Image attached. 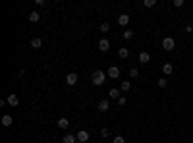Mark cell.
I'll return each instance as SVG.
<instances>
[{"instance_id":"17","label":"cell","mask_w":193,"mask_h":143,"mask_svg":"<svg viewBox=\"0 0 193 143\" xmlns=\"http://www.w3.org/2000/svg\"><path fill=\"white\" fill-rule=\"evenodd\" d=\"M108 97H110V99H116V101H118V99L122 97V95H120V89H116V87H114V89H110V91H108Z\"/></svg>"},{"instance_id":"2","label":"cell","mask_w":193,"mask_h":143,"mask_svg":"<svg viewBox=\"0 0 193 143\" xmlns=\"http://www.w3.org/2000/svg\"><path fill=\"white\" fill-rule=\"evenodd\" d=\"M174 47H176V41H174L172 37H164V39H162V49H164L166 52H172Z\"/></svg>"},{"instance_id":"8","label":"cell","mask_w":193,"mask_h":143,"mask_svg":"<svg viewBox=\"0 0 193 143\" xmlns=\"http://www.w3.org/2000/svg\"><path fill=\"white\" fill-rule=\"evenodd\" d=\"M139 62H141V64H149V62H151V54L147 52V50L139 52Z\"/></svg>"},{"instance_id":"16","label":"cell","mask_w":193,"mask_h":143,"mask_svg":"<svg viewBox=\"0 0 193 143\" xmlns=\"http://www.w3.org/2000/svg\"><path fill=\"white\" fill-rule=\"evenodd\" d=\"M58 128H60V130H68V128H70L68 118H60V120H58Z\"/></svg>"},{"instance_id":"15","label":"cell","mask_w":193,"mask_h":143,"mask_svg":"<svg viewBox=\"0 0 193 143\" xmlns=\"http://www.w3.org/2000/svg\"><path fill=\"white\" fill-rule=\"evenodd\" d=\"M118 56H120L122 60H124V58H128V56H130V50H128L126 47H120V49H118Z\"/></svg>"},{"instance_id":"27","label":"cell","mask_w":193,"mask_h":143,"mask_svg":"<svg viewBox=\"0 0 193 143\" xmlns=\"http://www.w3.org/2000/svg\"><path fill=\"white\" fill-rule=\"evenodd\" d=\"M100 31H104V33H106V31H110V25L106 23V21H104V23H103V25H100Z\"/></svg>"},{"instance_id":"5","label":"cell","mask_w":193,"mask_h":143,"mask_svg":"<svg viewBox=\"0 0 193 143\" xmlns=\"http://www.w3.org/2000/svg\"><path fill=\"white\" fill-rule=\"evenodd\" d=\"M66 83L70 85V87H74V85L77 83V74H75V72H72V74H68V75H66Z\"/></svg>"},{"instance_id":"30","label":"cell","mask_w":193,"mask_h":143,"mask_svg":"<svg viewBox=\"0 0 193 143\" xmlns=\"http://www.w3.org/2000/svg\"><path fill=\"white\" fill-rule=\"evenodd\" d=\"M185 33H193V25H185Z\"/></svg>"},{"instance_id":"18","label":"cell","mask_w":193,"mask_h":143,"mask_svg":"<svg viewBox=\"0 0 193 143\" xmlns=\"http://www.w3.org/2000/svg\"><path fill=\"white\" fill-rule=\"evenodd\" d=\"M120 89H122V91H130V89H131V81H130V79H124V81L120 83Z\"/></svg>"},{"instance_id":"20","label":"cell","mask_w":193,"mask_h":143,"mask_svg":"<svg viewBox=\"0 0 193 143\" xmlns=\"http://www.w3.org/2000/svg\"><path fill=\"white\" fill-rule=\"evenodd\" d=\"M124 39H126V41L133 39V31H131V29H126V31H124Z\"/></svg>"},{"instance_id":"14","label":"cell","mask_w":193,"mask_h":143,"mask_svg":"<svg viewBox=\"0 0 193 143\" xmlns=\"http://www.w3.org/2000/svg\"><path fill=\"white\" fill-rule=\"evenodd\" d=\"M77 141V137L74 135V134H66L64 137H62V143H75Z\"/></svg>"},{"instance_id":"4","label":"cell","mask_w":193,"mask_h":143,"mask_svg":"<svg viewBox=\"0 0 193 143\" xmlns=\"http://www.w3.org/2000/svg\"><path fill=\"white\" fill-rule=\"evenodd\" d=\"M106 74H108V78H112V79H120V68H118V66H110Z\"/></svg>"},{"instance_id":"13","label":"cell","mask_w":193,"mask_h":143,"mask_svg":"<svg viewBox=\"0 0 193 143\" xmlns=\"http://www.w3.org/2000/svg\"><path fill=\"white\" fill-rule=\"evenodd\" d=\"M41 47H43V39H41V37L31 39V49H35V50H37V49H41Z\"/></svg>"},{"instance_id":"12","label":"cell","mask_w":193,"mask_h":143,"mask_svg":"<svg viewBox=\"0 0 193 143\" xmlns=\"http://www.w3.org/2000/svg\"><path fill=\"white\" fill-rule=\"evenodd\" d=\"M12 122H14L12 114H4V116H2V126H4V128H10V126H12Z\"/></svg>"},{"instance_id":"23","label":"cell","mask_w":193,"mask_h":143,"mask_svg":"<svg viewBox=\"0 0 193 143\" xmlns=\"http://www.w3.org/2000/svg\"><path fill=\"white\" fill-rule=\"evenodd\" d=\"M116 103H118V106H126V103H128V99H126V97H120V99H118Z\"/></svg>"},{"instance_id":"6","label":"cell","mask_w":193,"mask_h":143,"mask_svg":"<svg viewBox=\"0 0 193 143\" xmlns=\"http://www.w3.org/2000/svg\"><path fill=\"white\" fill-rule=\"evenodd\" d=\"M77 141L79 143H87L89 141V131H85V130H81V131H77Z\"/></svg>"},{"instance_id":"11","label":"cell","mask_w":193,"mask_h":143,"mask_svg":"<svg viewBox=\"0 0 193 143\" xmlns=\"http://www.w3.org/2000/svg\"><path fill=\"white\" fill-rule=\"evenodd\" d=\"M172 72H174V66L170 64V62L162 64V74H164V78H166V75H170V74H172Z\"/></svg>"},{"instance_id":"21","label":"cell","mask_w":193,"mask_h":143,"mask_svg":"<svg viewBox=\"0 0 193 143\" xmlns=\"http://www.w3.org/2000/svg\"><path fill=\"white\" fill-rule=\"evenodd\" d=\"M155 4H156V0H143V6L145 8H153Z\"/></svg>"},{"instance_id":"25","label":"cell","mask_w":193,"mask_h":143,"mask_svg":"<svg viewBox=\"0 0 193 143\" xmlns=\"http://www.w3.org/2000/svg\"><path fill=\"white\" fill-rule=\"evenodd\" d=\"M112 143H126V139H124L122 135H116L114 139H112Z\"/></svg>"},{"instance_id":"22","label":"cell","mask_w":193,"mask_h":143,"mask_svg":"<svg viewBox=\"0 0 193 143\" xmlns=\"http://www.w3.org/2000/svg\"><path fill=\"white\" fill-rule=\"evenodd\" d=\"M156 85H158V87H162V89H164V87L168 85V79H166V78H160V79L156 81Z\"/></svg>"},{"instance_id":"3","label":"cell","mask_w":193,"mask_h":143,"mask_svg":"<svg viewBox=\"0 0 193 143\" xmlns=\"http://www.w3.org/2000/svg\"><path fill=\"white\" fill-rule=\"evenodd\" d=\"M99 50H100V52H108V50H110V41H108L106 37H103V39L99 41Z\"/></svg>"},{"instance_id":"9","label":"cell","mask_w":193,"mask_h":143,"mask_svg":"<svg viewBox=\"0 0 193 143\" xmlns=\"http://www.w3.org/2000/svg\"><path fill=\"white\" fill-rule=\"evenodd\" d=\"M108 108H110V101H108V99H103V101L99 103V110L100 112H106Z\"/></svg>"},{"instance_id":"28","label":"cell","mask_w":193,"mask_h":143,"mask_svg":"<svg viewBox=\"0 0 193 143\" xmlns=\"http://www.w3.org/2000/svg\"><path fill=\"white\" fill-rule=\"evenodd\" d=\"M184 4H185L184 0H174V6H176V8H181V6H184Z\"/></svg>"},{"instance_id":"19","label":"cell","mask_w":193,"mask_h":143,"mask_svg":"<svg viewBox=\"0 0 193 143\" xmlns=\"http://www.w3.org/2000/svg\"><path fill=\"white\" fill-rule=\"evenodd\" d=\"M39 19H41V14H39V12H31V14H29V21H33V23H37Z\"/></svg>"},{"instance_id":"26","label":"cell","mask_w":193,"mask_h":143,"mask_svg":"<svg viewBox=\"0 0 193 143\" xmlns=\"http://www.w3.org/2000/svg\"><path fill=\"white\" fill-rule=\"evenodd\" d=\"M100 135H103V137H108V135H110L108 128H103V130H100Z\"/></svg>"},{"instance_id":"10","label":"cell","mask_w":193,"mask_h":143,"mask_svg":"<svg viewBox=\"0 0 193 143\" xmlns=\"http://www.w3.org/2000/svg\"><path fill=\"white\" fill-rule=\"evenodd\" d=\"M8 105H10V106H18V105H19V99H18L16 93H10V97H8Z\"/></svg>"},{"instance_id":"7","label":"cell","mask_w":193,"mask_h":143,"mask_svg":"<svg viewBox=\"0 0 193 143\" xmlns=\"http://www.w3.org/2000/svg\"><path fill=\"white\" fill-rule=\"evenodd\" d=\"M128 23H130V16H128V14L118 16V25H120V27H126Z\"/></svg>"},{"instance_id":"29","label":"cell","mask_w":193,"mask_h":143,"mask_svg":"<svg viewBox=\"0 0 193 143\" xmlns=\"http://www.w3.org/2000/svg\"><path fill=\"white\" fill-rule=\"evenodd\" d=\"M35 4L37 6H44V4H47V0H35Z\"/></svg>"},{"instance_id":"24","label":"cell","mask_w":193,"mask_h":143,"mask_svg":"<svg viewBox=\"0 0 193 143\" xmlns=\"http://www.w3.org/2000/svg\"><path fill=\"white\" fill-rule=\"evenodd\" d=\"M137 75H139V70H137V68H131V70H130V78H137Z\"/></svg>"},{"instance_id":"1","label":"cell","mask_w":193,"mask_h":143,"mask_svg":"<svg viewBox=\"0 0 193 143\" xmlns=\"http://www.w3.org/2000/svg\"><path fill=\"white\" fill-rule=\"evenodd\" d=\"M106 78H108V74H104L103 70H97V72H93V75H91V81H93V85H103L104 81H106Z\"/></svg>"}]
</instances>
